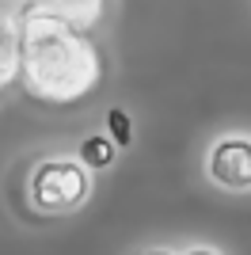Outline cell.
<instances>
[{"instance_id":"9","label":"cell","mask_w":251,"mask_h":255,"mask_svg":"<svg viewBox=\"0 0 251 255\" xmlns=\"http://www.w3.org/2000/svg\"><path fill=\"white\" fill-rule=\"evenodd\" d=\"M183 255H221L217 248H206V244H198V248H187Z\"/></svg>"},{"instance_id":"6","label":"cell","mask_w":251,"mask_h":255,"mask_svg":"<svg viewBox=\"0 0 251 255\" xmlns=\"http://www.w3.org/2000/svg\"><path fill=\"white\" fill-rule=\"evenodd\" d=\"M115 152H118V145L107 137V133H92V137H84V141H80L76 160H80L88 171H107L111 164H115Z\"/></svg>"},{"instance_id":"2","label":"cell","mask_w":251,"mask_h":255,"mask_svg":"<svg viewBox=\"0 0 251 255\" xmlns=\"http://www.w3.org/2000/svg\"><path fill=\"white\" fill-rule=\"evenodd\" d=\"M92 198V171L84 168L76 156H42L34 160L27 175V206L42 217H65L76 213Z\"/></svg>"},{"instance_id":"4","label":"cell","mask_w":251,"mask_h":255,"mask_svg":"<svg viewBox=\"0 0 251 255\" xmlns=\"http://www.w3.org/2000/svg\"><path fill=\"white\" fill-rule=\"evenodd\" d=\"M19 80V27L15 15H0V92Z\"/></svg>"},{"instance_id":"5","label":"cell","mask_w":251,"mask_h":255,"mask_svg":"<svg viewBox=\"0 0 251 255\" xmlns=\"http://www.w3.org/2000/svg\"><path fill=\"white\" fill-rule=\"evenodd\" d=\"M38 4H46V8H53V11H61L65 19L80 23V27H88V31L103 19V11H107V0H38Z\"/></svg>"},{"instance_id":"8","label":"cell","mask_w":251,"mask_h":255,"mask_svg":"<svg viewBox=\"0 0 251 255\" xmlns=\"http://www.w3.org/2000/svg\"><path fill=\"white\" fill-rule=\"evenodd\" d=\"M133 255H179V252H171V248H141Z\"/></svg>"},{"instance_id":"10","label":"cell","mask_w":251,"mask_h":255,"mask_svg":"<svg viewBox=\"0 0 251 255\" xmlns=\"http://www.w3.org/2000/svg\"><path fill=\"white\" fill-rule=\"evenodd\" d=\"M15 4V0H0V15H8V8Z\"/></svg>"},{"instance_id":"1","label":"cell","mask_w":251,"mask_h":255,"mask_svg":"<svg viewBox=\"0 0 251 255\" xmlns=\"http://www.w3.org/2000/svg\"><path fill=\"white\" fill-rule=\"evenodd\" d=\"M19 27V80L27 96L53 107L84 103L103 84V50L88 27L65 19L38 0L15 11Z\"/></svg>"},{"instance_id":"3","label":"cell","mask_w":251,"mask_h":255,"mask_svg":"<svg viewBox=\"0 0 251 255\" xmlns=\"http://www.w3.org/2000/svg\"><path fill=\"white\" fill-rule=\"evenodd\" d=\"M206 175L213 187L251 194V133H225L206 152Z\"/></svg>"},{"instance_id":"7","label":"cell","mask_w":251,"mask_h":255,"mask_svg":"<svg viewBox=\"0 0 251 255\" xmlns=\"http://www.w3.org/2000/svg\"><path fill=\"white\" fill-rule=\"evenodd\" d=\"M107 137L115 141L118 149H129L133 145V122H129V115H126L122 107H115V111H107Z\"/></svg>"}]
</instances>
